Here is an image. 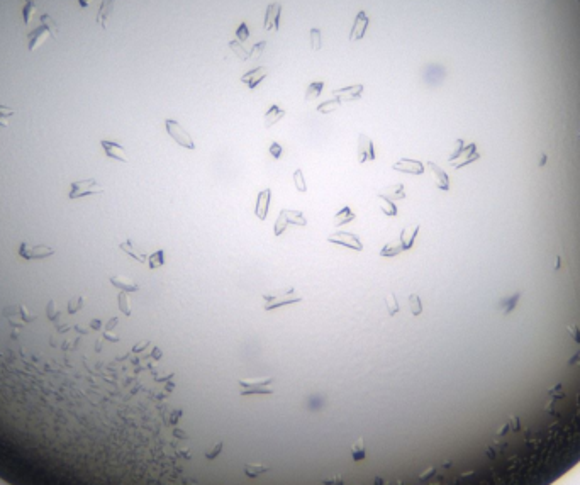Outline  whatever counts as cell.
I'll return each instance as SVG.
<instances>
[{
  "label": "cell",
  "mask_w": 580,
  "mask_h": 485,
  "mask_svg": "<svg viewBox=\"0 0 580 485\" xmlns=\"http://www.w3.org/2000/svg\"><path fill=\"white\" fill-rule=\"evenodd\" d=\"M301 301L302 297L295 292L294 287H285L263 295V310H273L282 306H289V304H295Z\"/></svg>",
  "instance_id": "cell-1"
},
{
  "label": "cell",
  "mask_w": 580,
  "mask_h": 485,
  "mask_svg": "<svg viewBox=\"0 0 580 485\" xmlns=\"http://www.w3.org/2000/svg\"><path fill=\"white\" fill-rule=\"evenodd\" d=\"M2 316L9 321L14 329H21V328H24L25 324H31L38 319V316L32 314L24 304H14V306L3 307Z\"/></svg>",
  "instance_id": "cell-2"
},
{
  "label": "cell",
  "mask_w": 580,
  "mask_h": 485,
  "mask_svg": "<svg viewBox=\"0 0 580 485\" xmlns=\"http://www.w3.org/2000/svg\"><path fill=\"white\" fill-rule=\"evenodd\" d=\"M95 194H104L102 185H99L94 179L78 180V182H73L72 185H70L68 199L70 201H78V199L88 197V195H95Z\"/></svg>",
  "instance_id": "cell-3"
},
{
  "label": "cell",
  "mask_w": 580,
  "mask_h": 485,
  "mask_svg": "<svg viewBox=\"0 0 580 485\" xmlns=\"http://www.w3.org/2000/svg\"><path fill=\"white\" fill-rule=\"evenodd\" d=\"M165 128H166V132L170 134V138H172L177 144H180L182 148H187V150H195V143H194V139H192V136L188 134L187 129L182 128L177 121L166 119Z\"/></svg>",
  "instance_id": "cell-4"
},
{
  "label": "cell",
  "mask_w": 580,
  "mask_h": 485,
  "mask_svg": "<svg viewBox=\"0 0 580 485\" xmlns=\"http://www.w3.org/2000/svg\"><path fill=\"white\" fill-rule=\"evenodd\" d=\"M54 255V250L48 244H29L21 243L19 246V256L24 260H44Z\"/></svg>",
  "instance_id": "cell-5"
},
{
  "label": "cell",
  "mask_w": 580,
  "mask_h": 485,
  "mask_svg": "<svg viewBox=\"0 0 580 485\" xmlns=\"http://www.w3.org/2000/svg\"><path fill=\"white\" fill-rule=\"evenodd\" d=\"M328 243L338 244V246H346V248L354 250V251L363 250V244H361L360 238H358L356 234H353V232H348V231H336L334 234H331L329 238H328Z\"/></svg>",
  "instance_id": "cell-6"
},
{
  "label": "cell",
  "mask_w": 580,
  "mask_h": 485,
  "mask_svg": "<svg viewBox=\"0 0 580 485\" xmlns=\"http://www.w3.org/2000/svg\"><path fill=\"white\" fill-rule=\"evenodd\" d=\"M332 95H334V99H338L341 103L360 101L361 95H363V85H352V87L336 88V90H332Z\"/></svg>",
  "instance_id": "cell-7"
},
{
  "label": "cell",
  "mask_w": 580,
  "mask_h": 485,
  "mask_svg": "<svg viewBox=\"0 0 580 485\" xmlns=\"http://www.w3.org/2000/svg\"><path fill=\"white\" fill-rule=\"evenodd\" d=\"M358 161L367 163L375 160V150H373V141L367 134L358 136Z\"/></svg>",
  "instance_id": "cell-8"
},
{
  "label": "cell",
  "mask_w": 580,
  "mask_h": 485,
  "mask_svg": "<svg viewBox=\"0 0 580 485\" xmlns=\"http://www.w3.org/2000/svg\"><path fill=\"white\" fill-rule=\"evenodd\" d=\"M368 24H370V21H368V17H367V14H365V10H360V12L356 14V17H354L352 32H350V41H352V43H354V41H361V39H363V38H365V32H367Z\"/></svg>",
  "instance_id": "cell-9"
},
{
  "label": "cell",
  "mask_w": 580,
  "mask_h": 485,
  "mask_svg": "<svg viewBox=\"0 0 580 485\" xmlns=\"http://www.w3.org/2000/svg\"><path fill=\"white\" fill-rule=\"evenodd\" d=\"M392 168L397 170V172L407 173V175H423L424 163L417 160H409V158H401L397 163H394Z\"/></svg>",
  "instance_id": "cell-10"
},
{
  "label": "cell",
  "mask_w": 580,
  "mask_h": 485,
  "mask_svg": "<svg viewBox=\"0 0 580 485\" xmlns=\"http://www.w3.org/2000/svg\"><path fill=\"white\" fill-rule=\"evenodd\" d=\"M280 12H282V5L280 3H270L265 10V31H278L280 27Z\"/></svg>",
  "instance_id": "cell-11"
},
{
  "label": "cell",
  "mask_w": 580,
  "mask_h": 485,
  "mask_svg": "<svg viewBox=\"0 0 580 485\" xmlns=\"http://www.w3.org/2000/svg\"><path fill=\"white\" fill-rule=\"evenodd\" d=\"M270 199H272V190H270V188H263V190L258 194L256 207H254V214H256L258 219H261V221L267 219L268 207H270Z\"/></svg>",
  "instance_id": "cell-12"
},
{
  "label": "cell",
  "mask_w": 580,
  "mask_h": 485,
  "mask_svg": "<svg viewBox=\"0 0 580 485\" xmlns=\"http://www.w3.org/2000/svg\"><path fill=\"white\" fill-rule=\"evenodd\" d=\"M101 146L104 148V153L107 154L109 158H112V160H117V161H123V163H127V154H126V150L121 144L114 143V141H101Z\"/></svg>",
  "instance_id": "cell-13"
},
{
  "label": "cell",
  "mask_w": 580,
  "mask_h": 485,
  "mask_svg": "<svg viewBox=\"0 0 580 485\" xmlns=\"http://www.w3.org/2000/svg\"><path fill=\"white\" fill-rule=\"evenodd\" d=\"M265 77H267V70H265L263 66H258V68H254V70H251V72L245 73V75L241 77V81H243V83H246L251 88V90H253V88L258 87V83H260V81L263 80Z\"/></svg>",
  "instance_id": "cell-14"
},
{
  "label": "cell",
  "mask_w": 580,
  "mask_h": 485,
  "mask_svg": "<svg viewBox=\"0 0 580 485\" xmlns=\"http://www.w3.org/2000/svg\"><path fill=\"white\" fill-rule=\"evenodd\" d=\"M378 199H389V201H402V199H405V190H404V185L402 183H395V185H390V187H387L383 192H380L378 194Z\"/></svg>",
  "instance_id": "cell-15"
},
{
  "label": "cell",
  "mask_w": 580,
  "mask_h": 485,
  "mask_svg": "<svg viewBox=\"0 0 580 485\" xmlns=\"http://www.w3.org/2000/svg\"><path fill=\"white\" fill-rule=\"evenodd\" d=\"M419 224H416L414 228H405L401 231V236H399V239H401L402 243V248L405 250H411L412 246H414V241H416V236L417 232H419Z\"/></svg>",
  "instance_id": "cell-16"
},
{
  "label": "cell",
  "mask_w": 580,
  "mask_h": 485,
  "mask_svg": "<svg viewBox=\"0 0 580 485\" xmlns=\"http://www.w3.org/2000/svg\"><path fill=\"white\" fill-rule=\"evenodd\" d=\"M426 165L429 166L431 172H433L436 185H438V187L441 188V190H450V180H448V175H446V173L443 172V170L439 168V166L436 165V163H433V161H428Z\"/></svg>",
  "instance_id": "cell-17"
},
{
  "label": "cell",
  "mask_w": 580,
  "mask_h": 485,
  "mask_svg": "<svg viewBox=\"0 0 580 485\" xmlns=\"http://www.w3.org/2000/svg\"><path fill=\"white\" fill-rule=\"evenodd\" d=\"M110 283L114 285V287L121 288V292H138L139 290V285L134 283L131 279H126V277H121V275H116V277H110Z\"/></svg>",
  "instance_id": "cell-18"
},
{
  "label": "cell",
  "mask_w": 580,
  "mask_h": 485,
  "mask_svg": "<svg viewBox=\"0 0 580 485\" xmlns=\"http://www.w3.org/2000/svg\"><path fill=\"white\" fill-rule=\"evenodd\" d=\"M354 212L352 209H350L348 205H345L343 209H339L338 212L334 214V228H343V226L350 224L352 221H354Z\"/></svg>",
  "instance_id": "cell-19"
},
{
  "label": "cell",
  "mask_w": 580,
  "mask_h": 485,
  "mask_svg": "<svg viewBox=\"0 0 580 485\" xmlns=\"http://www.w3.org/2000/svg\"><path fill=\"white\" fill-rule=\"evenodd\" d=\"M283 116H285V110L280 109L278 105H272L267 110V114H265V128H272V126H275L277 122L283 119Z\"/></svg>",
  "instance_id": "cell-20"
},
{
  "label": "cell",
  "mask_w": 580,
  "mask_h": 485,
  "mask_svg": "<svg viewBox=\"0 0 580 485\" xmlns=\"http://www.w3.org/2000/svg\"><path fill=\"white\" fill-rule=\"evenodd\" d=\"M280 214L285 217V221L289 224H295V226H305V224H307V219H305V216L301 212V210L282 209V210H280Z\"/></svg>",
  "instance_id": "cell-21"
},
{
  "label": "cell",
  "mask_w": 580,
  "mask_h": 485,
  "mask_svg": "<svg viewBox=\"0 0 580 485\" xmlns=\"http://www.w3.org/2000/svg\"><path fill=\"white\" fill-rule=\"evenodd\" d=\"M402 251H404V248H402L401 239L397 238V239H394V241L387 243L385 246H383L382 250H380V256H387V258L397 256V255H401Z\"/></svg>",
  "instance_id": "cell-22"
},
{
  "label": "cell",
  "mask_w": 580,
  "mask_h": 485,
  "mask_svg": "<svg viewBox=\"0 0 580 485\" xmlns=\"http://www.w3.org/2000/svg\"><path fill=\"white\" fill-rule=\"evenodd\" d=\"M323 88H324V81L323 80L312 81V83L307 87V90H305V101L311 102V101H314V99H317L321 94H323Z\"/></svg>",
  "instance_id": "cell-23"
},
{
  "label": "cell",
  "mask_w": 580,
  "mask_h": 485,
  "mask_svg": "<svg viewBox=\"0 0 580 485\" xmlns=\"http://www.w3.org/2000/svg\"><path fill=\"white\" fill-rule=\"evenodd\" d=\"M112 7H114V0H104V2H102L101 10H99V16H97V22L102 26V27H105V21H107V17L110 16Z\"/></svg>",
  "instance_id": "cell-24"
},
{
  "label": "cell",
  "mask_w": 580,
  "mask_h": 485,
  "mask_svg": "<svg viewBox=\"0 0 580 485\" xmlns=\"http://www.w3.org/2000/svg\"><path fill=\"white\" fill-rule=\"evenodd\" d=\"M148 265H150L151 270H156V268H160V266H163L165 265V251L158 250V251H154V253H151L150 256H148Z\"/></svg>",
  "instance_id": "cell-25"
},
{
  "label": "cell",
  "mask_w": 580,
  "mask_h": 485,
  "mask_svg": "<svg viewBox=\"0 0 580 485\" xmlns=\"http://www.w3.org/2000/svg\"><path fill=\"white\" fill-rule=\"evenodd\" d=\"M121 250L124 251V253H127L129 256H132L134 258L136 261H139V263H145L146 260H148V256L146 255H141V253H138V251L134 250V248H132V243L131 241H126V243H121Z\"/></svg>",
  "instance_id": "cell-26"
},
{
  "label": "cell",
  "mask_w": 580,
  "mask_h": 485,
  "mask_svg": "<svg viewBox=\"0 0 580 485\" xmlns=\"http://www.w3.org/2000/svg\"><path fill=\"white\" fill-rule=\"evenodd\" d=\"M339 105H341V102H339L338 99H332V101H326V102L319 103L316 110L319 114H329V112H334Z\"/></svg>",
  "instance_id": "cell-27"
},
{
  "label": "cell",
  "mask_w": 580,
  "mask_h": 485,
  "mask_svg": "<svg viewBox=\"0 0 580 485\" xmlns=\"http://www.w3.org/2000/svg\"><path fill=\"white\" fill-rule=\"evenodd\" d=\"M229 48H231L232 51H234L236 53V56L239 58V60H243V61H246V60H250V51H246L245 48H243V44L239 43V41H231V43H229Z\"/></svg>",
  "instance_id": "cell-28"
},
{
  "label": "cell",
  "mask_w": 580,
  "mask_h": 485,
  "mask_svg": "<svg viewBox=\"0 0 580 485\" xmlns=\"http://www.w3.org/2000/svg\"><path fill=\"white\" fill-rule=\"evenodd\" d=\"M380 209H382V212L385 214V216L389 217H394L397 216V205H395V202L389 201V199H380Z\"/></svg>",
  "instance_id": "cell-29"
},
{
  "label": "cell",
  "mask_w": 580,
  "mask_h": 485,
  "mask_svg": "<svg viewBox=\"0 0 580 485\" xmlns=\"http://www.w3.org/2000/svg\"><path fill=\"white\" fill-rule=\"evenodd\" d=\"M385 307H387V312H389L390 317H394L395 314H397L399 310H401V309H399L397 299H395V294H392V292H390V294L385 297Z\"/></svg>",
  "instance_id": "cell-30"
},
{
  "label": "cell",
  "mask_w": 580,
  "mask_h": 485,
  "mask_svg": "<svg viewBox=\"0 0 580 485\" xmlns=\"http://www.w3.org/2000/svg\"><path fill=\"white\" fill-rule=\"evenodd\" d=\"M117 302H119L121 312H123L124 316H131V301H129V297H127V292H121L119 297H117Z\"/></svg>",
  "instance_id": "cell-31"
},
{
  "label": "cell",
  "mask_w": 580,
  "mask_h": 485,
  "mask_svg": "<svg viewBox=\"0 0 580 485\" xmlns=\"http://www.w3.org/2000/svg\"><path fill=\"white\" fill-rule=\"evenodd\" d=\"M409 306H411L412 316H421V312H423V302H421L419 295L417 294L409 295Z\"/></svg>",
  "instance_id": "cell-32"
},
{
  "label": "cell",
  "mask_w": 580,
  "mask_h": 485,
  "mask_svg": "<svg viewBox=\"0 0 580 485\" xmlns=\"http://www.w3.org/2000/svg\"><path fill=\"white\" fill-rule=\"evenodd\" d=\"M294 183H295V188H297L299 192H307V185H305V180H304V173H302L301 168L295 170L294 173Z\"/></svg>",
  "instance_id": "cell-33"
},
{
  "label": "cell",
  "mask_w": 580,
  "mask_h": 485,
  "mask_svg": "<svg viewBox=\"0 0 580 485\" xmlns=\"http://www.w3.org/2000/svg\"><path fill=\"white\" fill-rule=\"evenodd\" d=\"M323 46V39H321V31L317 27L311 29V50L312 51H319Z\"/></svg>",
  "instance_id": "cell-34"
},
{
  "label": "cell",
  "mask_w": 580,
  "mask_h": 485,
  "mask_svg": "<svg viewBox=\"0 0 580 485\" xmlns=\"http://www.w3.org/2000/svg\"><path fill=\"white\" fill-rule=\"evenodd\" d=\"M14 116V110L10 107L0 105V126L2 128H9V119Z\"/></svg>",
  "instance_id": "cell-35"
},
{
  "label": "cell",
  "mask_w": 580,
  "mask_h": 485,
  "mask_svg": "<svg viewBox=\"0 0 580 485\" xmlns=\"http://www.w3.org/2000/svg\"><path fill=\"white\" fill-rule=\"evenodd\" d=\"M289 228V223H287L285 221V217L282 216V214H280L278 216V219H277V223H275V228H273V234L275 236H280V234H283V232H285V229Z\"/></svg>",
  "instance_id": "cell-36"
},
{
  "label": "cell",
  "mask_w": 580,
  "mask_h": 485,
  "mask_svg": "<svg viewBox=\"0 0 580 485\" xmlns=\"http://www.w3.org/2000/svg\"><path fill=\"white\" fill-rule=\"evenodd\" d=\"M236 38H238L239 43H243V41H246L250 38V29H248V24L246 22H241L238 27V31H236Z\"/></svg>",
  "instance_id": "cell-37"
},
{
  "label": "cell",
  "mask_w": 580,
  "mask_h": 485,
  "mask_svg": "<svg viewBox=\"0 0 580 485\" xmlns=\"http://www.w3.org/2000/svg\"><path fill=\"white\" fill-rule=\"evenodd\" d=\"M83 306V299L78 297V299H72V301L68 302V312L70 314H75L76 310H80Z\"/></svg>",
  "instance_id": "cell-38"
},
{
  "label": "cell",
  "mask_w": 580,
  "mask_h": 485,
  "mask_svg": "<svg viewBox=\"0 0 580 485\" xmlns=\"http://www.w3.org/2000/svg\"><path fill=\"white\" fill-rule=\"evenodd\" d=\"M265 46H267V43H265V41H261V43L254 44L253 50L250 51V60H251V58H254V56H258V54H260L261 51L265 50Z\"/></svg>",
  "instance_id": "cell-39"
},
{
  "label": "cell",
  "mask_w": 580,
  "mask_h": 485,
  "mask_svg": "<svg viewBox=\"0 0 580 485\" xmlns=\"http://www.w3.org/2000/svg\"><path fill=\"white\" fill-rule=\"evenodd\" d=\"M270 154H272L273 158H280V154H282V146H280L278 143H272V146H270Z\"/></svg>",
  "instance_id": "cell-40"
},
{
  "label": "cell",
  "mask_w": 580,
  "mask_h": 485,
  "mask_svg": "<svg viewBox=\"0 0 580 485\" xmlns=\"http://www.w3.org/2000/svg\"><path fill=\"white\" fill-rule=\"evenodd\" d=\"M88 3V0H82V5H87Z\"/></svg>",
  "instance_id": "cell-41"
}]
</instances>
